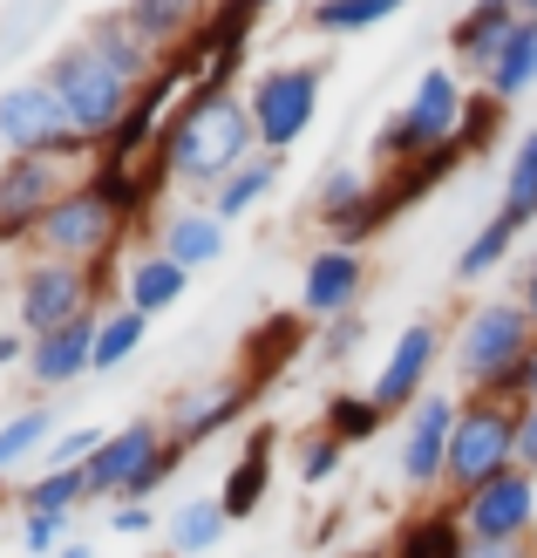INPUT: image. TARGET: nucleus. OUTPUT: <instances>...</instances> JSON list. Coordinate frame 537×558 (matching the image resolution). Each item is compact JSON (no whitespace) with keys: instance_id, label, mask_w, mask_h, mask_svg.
<instances>
[{"instance_id":"41","label":"nucleus","mask_w":537,"mask_h":558,"mask_svg":"<svg viewBox=\"0 0 537 558\" xmlns=\"http://www.w3.org/2000/svg\"><path fill=\"white\" fill-rule=\"evenodd\" d=\"M361 348V314H341V320H320V354L327 361H347Z\"/></svg>"},{"instance_id":"40","label":"nucleus","mask_w":537,"mask_h":558,"mask_svg":"<svg viewBox=\"0 0 537 558\" xmlns=\"http://www.w3.org/2000/svg\"><path fill=\"white\" fill-rule=\"evenodd\" d=\"M69 532H75V518H54V511H27V518H21L27 558H54V551L69 545Z\"/></svg>"},{"instance_id":"3","label":"nucleus","mask_w":537,"mask_h":558,"mask_svg":"<svg viewBox=\"0 0 537 558\" xmlns=\"http://www.w3.org/2000/svg\"><path fill=\"white\" fill-rule=\"evenodd\" d=\"M537 348V320L524 314V300H476L456 341H449V368H456L476 396L503 388L511 375H524V361Z\"/></svg>"},{"instance_id":"46","label":"nucleus","mask_w":537,"mask_h":558,"mask_svg":"<svg viewBox=\"0 0 537 558\" xmlns=\"http://www.w3.org/2000/svg\"><path fill=\"white\" fill-rule=\"evenodd\" d=\"M524 314L537 320V253H530V266H524Z\"/></svg>"},{"instance_id":"2","label":"nucleus","mask_w":537,"mask_h":558,"mask_svg":"<svg viewBox=\"0 0 537 558\" xmlns=\"http://www.w3.org/2000/svg\"><path fill=\"white\" fill-rule=\"evenodd\" d=\"M178 463H184V450L171 442V429L136 415V423L102 436V450L82 463V477H89V497H102V505H150L171 484Z\"/></svg>"},{"instance_id":"30","label":"nucleus","mask_w":537,"mask_h":558,"mask_svg":"<svg viewBox=\"0 0 537 558\" xmlns=\"http://www.w3.org/2000/svg\"><path fill=\"white\" fill-rule=\"evenodd\" d=\"M511 245H517V226L503 211H490L484 226H476V239L463 245V259H456V287H484V279L511 259Z\"/></svg>"},{"instance_id":"35","label":"nucleus","mask_w":537,"mask_h":558,"mask_svg":"<svg viewBox=\"0 0 537 558\" xmlns=\"http://www.w3.org/2000/svg\"><path fill=\"white\" fill-rule=\"evenodd\" d=\"M381 423H388V415L367 402V396H327V409H320V429L333 442H347V450H354V442H375Z\"/></svg>"},{"instance_id":"21","label":"nucleus","mask_w":537,"mask_h":558,"mask_svg":"<svg viewBox=\"0 0 537 558\" xmlns=\"http://www.w3.org/2000/svg\"><path fill=\"white\" fill-rule=\"evenodd\" d=\"M300 341H306V314H279V320H259L245 333V354H239V375L266 396V381L286 368V361L300 354Z\"/></svg>"},{"instance_id":"38","label":"nucleus","mask_w":537,"mask_h":558,"mask_svg":"<svg viewBox=\"0 0 537 558\" xmlns=\"http://www.w3.org/2000/svg\"><path fill=\"white\" fill-rule=\"evenodd\" d=\"M341 463H347V442H333L327 429H314V436H300V484L306 490H320V484H333L341 477Z\"/></svg>"},{"instance_id":"19","label":"nucleus","mask_w":537,"mask_h":558,"mask_svg":"<svg viewBox=\"0 0 537 558\" xmlns=\"http://www.w3.org/2000/svg\"><path fill=\"white\" fill-rule=\"evenodd\" d=\"M272 423H259L245 436V450H239V463L224 470V484H218V505H224V518L232 524H245V518H259V505H266V490H272Z\"/></svg>"},{"instance_id":"39","label":"nucleus","mask_w":537,"mask_h":558,"mask_svg":"<svg viewBox=\"0 0 537 558\" xmlns=\"http://www.w3.org/2000/svg\"><path fill=\"white\" fill-rule=\"evenodd\" d=\"M102 450V429L96 423H69V429H54V442H48V470H82Z\"/></svg>"},{"instance_id":"1","label":"nucleus","mask_w":537,"mask_h":558,"mask_svg":"<svg viewBox=\"0 0 537 558\" xmlns=\"http://www.w3.org/2000/svg\"><path fill=\"white\" fill-rule=\"evenodd\" d=\"M157 157H163V171H171V184L218 191L232 171H245V163L259 157V130H252L245 96L191 82L184 102L171 109V123H163V136H157Z\"/></svg>"},{"instance_id":"31","label":"nucleus","mask_w":537,"mask_h":558,"mask_svg":"<svg viewBox=\"0 0 537 558\" xmlns=\"http://www.w3.org/2000/svg\"><path fill=\"white\" fill-rule=\"evenodd\" d=\"M144 333H150V320L136 314V306H102V320H96V375H109V368H123V361H136Z\"/></svg>"},{"instance_id":"45","label":"nucleus","mask_w":537,"mask_h":558,"mask_svg":"<svg viewBox=\"0 0 537 558\" xmlns=\"http://www.w3.org/2000/svg\"><path fill=\"white\" fill-rule=\"evenodd\" d=\"M463 558H537V545H469Z\"/></svg>"},{"instance_id":"47","label":"nucleus","mask_w":537,"mask_h":558,"mask_svg":"<svg viewBox=\"0 0 537 558\" xmlns=\"http://www.w3.org/2000/svg\"><path fill=\"white\" fill-rule=\"evenodd\" d=\"M54 558H102V551H96L89 538H69V545H62V551H54Z\"/></svg>"},{"instance_id":"17","label":"nucleus","mask_w":537,"mask_h":558,"mask_svg":"<svg viewBox=\"0 0 537 558\" xmlns=\"http://www.w3.org/2000/svg\"><path fill=\"white\" fill-rule=\"evenodd\" d=\"M224 245H232V226H224L211 205H178V211L157 226V253H163V259H178L184 272L218 266V259H224Z\"/></svg>"},{"instance_id":"20","label":"nucleus","mask_w":537,"mask_h":558,"mask_svg":"<svg viewBox=\"0 0 537 558\" xmlns=\"http://www.w3.org/2000/svg\"><path fill=\"white\" fill-rule=\"evenodd\" d=\"M517 0H469V14L449 27V48H456V62H469L476 75L490 69V54L511 41V27H517Z\"/></svg>"},{"instance_id":"13","label":"nucleus","mask_w":537,"mask_h":558,"mask_svg":"<svg viewBox=\"0 0 537 558\" xmlns=\"http://www.w3.org/2000/svg\"><path fill=\"white\" fill-rule=\"evenodd\" d=\"M62 191H69V163H54V157H8L0 163V253L35 239Z\"/></svg>"},{"instance_id":"32","label":"nucleus","mask_w":537,"mask_h":558,"mask_svg":"<svg viewBox=\"0 0 537 558\" xmlns=\"http://www.w3.org/2000/svg\"><path fill=\"white\" fill-rule=\"evenodd\" d=\"M408 0H314L306 21L320 27V35H361V27H381L388 14H402Z\"/></svg>"},{"instance_id":"53","label":"nucleus","mask_w":537,"mask_h":558,"mask_svg":"<svg viewBox=\"0 0 537 558\" xmlns=\"http://www.w3.org/2000/svg\"><path fill=\"white\" fill-rule=\"evenodd\" d=\"M0 163H8V157H0Z\"/></svg>"},{"instance_id":"52","label":"nucleus","mask_w":537,"mask_h":558,"mask_svg":"<svg viewBox=\"0 0 537 558\" xmlns=\"http://www.w3.org/2000/svg\"><path fill=\"white\" fill-rule=\"evenodd\" d=\"M163 558H171V551H163Z\"/></svg>"},{"instance_id":"23","label":"nucleus","mask_w":537,"mask_h":558,"mask_svg":"<svg viewBox=\"0 0 537 558\" xmlns=\"http://www.w3.org/2000/svg\"><path fill=\"white\" fill-rule=\"evenodd\" d=\"M205 8H211V0H130L123 21H130V27H136V35H144L157 54H171V48H184V41L197 35Z\"/></svg>"},{"instance_id":"49","label":"nucleus","mask_w":537,"mask_h":558,"mask_svg":"<svg viewBox=\"0 0 537 558\" xmlns=\"http://www.w3.org/2000/svg\"><path fill=\"white\" fill-rule=\"evenodd\" d=\"M517 14H524V21H537V0H517Z\"/></svg>"},{"instance_id":"26","label":"nucleus","mask_w":537,"mask_h":558,"mask_svg":"<svg viewBox=\"0 0 537 558\" xmlns=\"http://www.w3.org/2000/svg\"><path fill=\"white\" fill-rule=\"evenodd\" d=\"M89 48H96V54H102V62L117 69V75H130L136 89H144V82H150V75L163 69V54H157V48H150L144 35H136V27H130L123 14H109V21H96V27H89Z\"/></svg>"},{"instance_id":"16","label":"nucleus","mask_w":537,"mask_h":558,"mask_svg":"<svg viewBox=\"0 0 537 558\" xmlns=\"http://www.w3.org/2000/svg\"><path fill=\"white\" fill-rule=\"evenodd\" d=\"M361 287H367V259L354 245H320L300 272V314L306 320H341L361 300Z\"/></svg>"},{"instance_id":"12","label":"nucleus","mask_w":537,"mask_h":558,"mask_svg":"<svg viewBox=\"0 0 537 558\" xmlns=\"http://www.w3.org/2000/svg\"><path fill=\"white\" fill-rule=\"evenodd\" d=\"M442 354H449L442 327H436V320H408L402 333H394L388 361L375 368V381H367V402H375L381 415H408L422 396H429V381H436V361H442Z\"/></svg>"},{"instance_id":"36","label":"nucleus","mask_w":537,"mask_h":558,"mask_svg":"<svg viewBox=\"0 0 537 558\" xmlns=\"http://www.w3.org/2000/svg\"><path fill=\"white\" fill-rule=\"evenodd\" d=\"M367 191H375V178H367L361 163H333V171H320V184H314V205L333 226V218H347L354 205H367Z\"/></svg>"},{"instance_id":"9","label":"nucleus","mask_w":537,"mask_h":558,"mask_svg":"<svg viewBox=\"0 0 537 558\" xmlns=\"http://www.w3.org/2000/svg\"><path fill=\"white\" fill-rule=\"evenodd\" d=\"M503 470H517V409L476 396V402H463L456 436H449V477H442V490L469 497V490H484L490 477H503Z\"/></svg>"},{"instance_id":"10","label":"nucleus","mask_w":537,"mask_h":558,"mask_svg":"<svg viewBox=\"0 0 537 558\" xmlns=\"http://www.w3.org/2000/svg\"><path fill=\"white\" fill-rule=\"evenodd\" d=\"M82 314H102L89 266H69V259H27V266L14 272V327L27 333V341H41V333L69 327V320H82Z\"/></svg>"},{"instance_id":"44","label":"nucleus","mask_w":537,"mask_h":558,"mask_svg":"<svg viewBox=\"0 0 537 558\" xmlns=\"http://www.w3.org/2000/svg\"><path fill=\"white\" fill-rule=\"evenodd\" d=\"M27 348H35V341H27L21 327H0V368H14V361H27Z\"/></svg>"},{"instance_id":"27","label":"nucleus","mask_w":537,"mask_h":558,"mask_svg":"<svg viewBox=\"0 0 537 558\" xmlns=\"http://www.w3.org/2000/svg\"><path fill=\"white\" fill-rule=\"evenodd\" d=\"M469 532L456 511H415L402 532H394V558H463Z\"/></svg>"},{"instance_id":"43","label":"nucleus","mask_w":537,"mask_h":558,"mask_svg":"<svg viewBox=\"0 0 537 558\" xmlns=\"http://www.w3.org/2000/svg\"><path fill=\"white\" fill-rule=\"evenodd\" d=\"M517 470H530V477H537V402L517 409Z\"/></svg>"},{"instance_id":"8","label":"nucleus","mask_w":537,"mask_h":558,"mask_svg":"<svg viewBox=\"0 0 537 558\" xmlns=\"http://www.w3.org/2000/svg\"><path fill=\"white\" fill-rule=\"evenodd\" d=\"M123 232H130V226H123L117 198H109L96 178H82V184H69L62 198H54V211L41 218V232H35V245H41V259L96 266V259L117 253V239H123Z\"/></svg>"},{"instance_id":"18","label":"nucleus","mask_w":537,"mask_h":558,"mask_svg":"<svg viewBox=\"0 0 537 558\" xmlns=\"http://www.w3.org/2000/svg\"><path fill=\"white\" fill-rule=\"evenodd\" d=\"M96 320L102 314H82V320L41 333V341L27 348V375H35V388H69V381H82L96 368Z\"/></svg>"},{"instance_id":"28","label":"nucleus","mask_w":537,"mask_h":558,"mask_svg":"<svg viewBox=\"0 0 537 558\" xmlns=\"http://www.w3.org/2000/svg\"><path fill=\"white\" fill-rule=\"evenodd\" d=\"M272 184H279V157L272 150H259L245 163V171H232L218 191H211V211L224 218V226H232V218H245V211H259L266 198H272Z\"/></svg>"},{"instance_id":"42","label":"nucleus","mask_w":537,"mask_h":558,"mask_svg":"<svg viewBox=\"0 0 537 558\" xmlns=\"http://www.w3.org/2000/svg\"><path fill=\"white\" fill-rule=\"evenodd\" d=\"M109 532H117V538H150L157 511L150 505H109Z\"/></svg>"},{"instance_id":"14","label":"nucleus","mask_w":537,"mask_h":558,"mask_svg":"<svg viewBox=\"0 0 537 558\" xmlns=\"http://www.w3.org/2000/svg\"><path fill=\"white\" fill-rule=\"evenodd\" d=\"M456 415H463V402L442 396V388H429V396L408 409V423H402V484H408V490H442Z\"/></svg>"},{"instance_id":"29","label":"nucleus","mask_w":537,"mask_h":558,"mask_svg":"<svg viewBox=\"0 0 537 558\" xmlns=\"http://www.w3.org/2000/svg\"><path fill=\"white\" fill-rule=\"evenodd\" d=\"M497 211L511 218L517 232L537 226V130H524L517 150H511V163H503V205Z\"/></svg>"},{"instance_id":"5","label":"nucleus","mask_w":537,"mask_h":558,"mask_svg":"<svg viewBox=\"0 0 537 558\" xmlns=\"http://www.w3.org/2000/svg\"><path fill=\"white\" fill-rule=\"evenodd\" d=\"M463 102H469V89L456 82V69H442V62L422 69L415 89H408V102L394 109L388 130L375 136V163H381V171H394V163H415V157H429L442 144H456Z\"/></svg>"},{"instance_id":"24","label":"nucleus","mask_w":537,"mask_h":558,"mask_svg":"<svg viewBox=\"0 0 537 558\" xmlns=\"http://www.w3.org/2000/svg\"><path fill=\"white\" fill-rule=\"evenodd\" d=\"M224 532H232V518H224L218 490L211 497H184V505L163 518V551H171V558H197V551H211Z\"/></svg>"},{"instance_id":"50","label":"nucleus","mask_w":537,"mask_h":558,"mask_svg":"<svg viewBox=\"0 0 537 558\" xmlns=\"http://www.w3.org/2000/svg\"><path fill=\"white\" fill-rule=\"evenodd\" d=\"M8 272H14V266H8V253H0V287H8Z\"/></svg>"},{"instance_id":"48","label":"nucleus","mask_w":537,"mask_h":558,"mask_svg":"<svg viewBox=\"0 0 537 558\" xmlns=\"http://www.w3.org/2000/svg\"><path fill=\"white\" fill-rule=\"evenodd\" d=\"M524 402H537V348H530V361H524Z\"/></svg>"},{"instance_id":"15","label":"nucleus","mask_w":537,"mask_h":558,"mask_svg":"<svg viewBox=\"0 0 537 558\" xmlns=\"http://www.w3.org/2000/svg\"><path fill=\"white\" fill-rule=\"evenodd\" d=\"M252 402H259V388H252L245 375H211V381L184 388V396H178V409H171V423H163V429H171V442H178V450L191 457L197 442H211V436H224V429H232V423H239V415H245Z\"/></svg>"},{"instance_id":"25","label":"nucleus","mask_w":537,"mask_h":558,"mask_svg":"<svg viewBox=\"0 0 537 558\" xmlns=\"http://www.w3.org/2000/svg\"><path fill=\"white\" fill-rule=\"evenodd\" d=\"M484 89L497 102H517L524 89H537V21H517L511 27V41H503L490 54V69H484Z\"/></svg>"},{"instance_id":"51","label":"nucleus","mask_w":537,"mask_h":558,"mask_svg":"<svg viewBox=\"0 0 537 558\" xmlns=\"http://www.w3.org/2000/svg\"><path fill=\"white\" fill-rule=\"evenodd\" d=\"M266 8H286V0H259V14H266Z\"/></svg>"},{"instance_id":"22","label":"nucleus","mask_w":537,"mask_h":558,"mask_svg":"<svg viewBox=\"0 0 537 558\" xmlns=\"http://www.w3.org/2000/svg\"><path fill=\"white\" fill-rule=\"evenodd\" d=\"M184 287H191V272H184L178 259H163L157 245H150V253L123 272V306H136L144 320H157V314H171V306L184 300Z\"/></svg>"},{"instance_id":"11","label":"nucleus","mask_w":537,"mask_h":558,"mask_svg":"<svg viewBox=\"0 0 537 558\" xmlns=\"http://www.w3.org/2000/svg\"><path fill=\"white\" fill-rule=\"evenodd\" d=\"M456 518L469 545H537V477L530 470H503L484 490L456 497Z\"/></svg>"},{"instance_id":"33","label":"nucleus","mask_w":537,"mask_h":558,"mask_svg":"<svg viewBox=\"0 0 537 558\" xmlns=\"http://www.w3.org/2000/svg\"><path fill=\"white\" fill-rule=\"evenodd\" d=\"M75 505H89V477H82V470H41L35 484H21V518L27 511L75 518Z\"/></svg>"},{"instance_id":"6","label":"nucleus","mask_w":537,"mask_h":558,"mask_svg":"<svg viewBox=\"0 0 537 558\" xmlns=\"http://www.w3.org/2000/svg\"><path fill=\"white\" fill-rule=\"evenodd\" d=\"M320 89H327V62H272L252 75L245 109H252V130H259V150H293L320 117Z\"/></svg>"},{"instance_id":"7","label":"nucleus","mask_w":537,"mask_h":558,"mask_svg":"<svg viewBox=\"0 0 537 558\" xmlns=\"http://www.w3.org/2000/svg\"><path fill=\"white\" fill-rule=\"evenodd\" d=\"M0 157H54V163H89L96 144L75 136L62 96L48 82H14L0 89Z\"/></svg>"},{"instance_id":"37","label":"nucleus","mask_w":537,"mask_h":558,"mask_svg":"<svg viewBox=\"0 0 537 558\" xmlns=\"http://www.w3.org/2000/svg\"><path fill=\"white\" fill-rule=\"evenodd\" d=\"M503 109H511V102H497L490 89H469V102H463V130H456L463 157H476V150H490V144H497V130H503Z\"/></svg>"},{"instance_id":"34","label":"nucleus","mask_w":537,"mask_h":558,"mask_svg":"<svg viewBox=\"0 0 537 558\" xmlns=\"http://www.w3.org/2000/svg\"><path fill=\"white\" fill-rule=\"evenodd\" d=\"M48 442H54V415H48V409L8 415V423H0V477H8L14 463H27V457H41Z\"/></svg>"},{"instance_id":"4","label":"nucleus","mask_w":537,"mask_h":558,"mask_svg":"<svg viewBox=\"0 0 537 558\" xmlns=\"http://www.w3.org/2000/svg\"><path fill=\"white\" fill-rule=\"evenodd\" d=\"M41 82H48L54 96H62L75 136H89V144H109V136L123 130L130 102H136V82L109 69L102 54L89 48V35L69 41V48H54V54H48V69H41Z\"/></svg>"}]
</instances>
